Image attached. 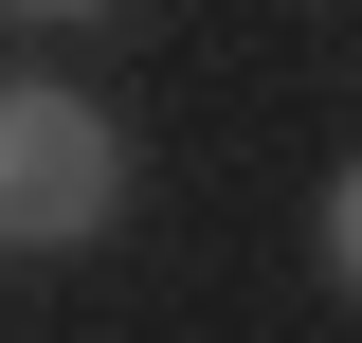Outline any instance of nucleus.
<instances>
[{
  "mask_svg": "<svg viewBox=\"0 0 362 343\" xmlns=\"http://www.w3.org/2000/svg\"><path fill=\"white\" fill-rule=\"evenodd\" d=\"M0 18H18V54H37V37H90V18H127V0H0Z\"/></svg>",
  "mask_w": 362,
  "mask_h": 343,
  "instance_id": "3",
  "label": "nucleus"
},
{
  "mask_svg": "<svg viewBox=\"0 0 362 343\" xmlns=\"http://www.w3.org/2000/svg\"><path fill=\"white\" fill-rule=\"evenodd\" d=\"M308 253H326V289L362 307V145H344V163H326V217H308Z\"/></svg>",
  "mask_w": 362,
  "mask_h": 343,
  "instance_id": "2",
  "label": "nucleus"
},
{
  "mask_svg": "<svg viewBox=\"0 0 362 343\" xmlns=\"http://www.w3.org/2000/svg\"><path fill=\"white\" fill-rule=\"evenodd\" d=\"M90 235H127V109L18 54V73H0V253L54 271V253H90Z\"/></svg>",
  "mask_w": 362,
  "mask_h": 343,
  "instance_id": "1",
  "label": "nucleus"
}]
</instances>
